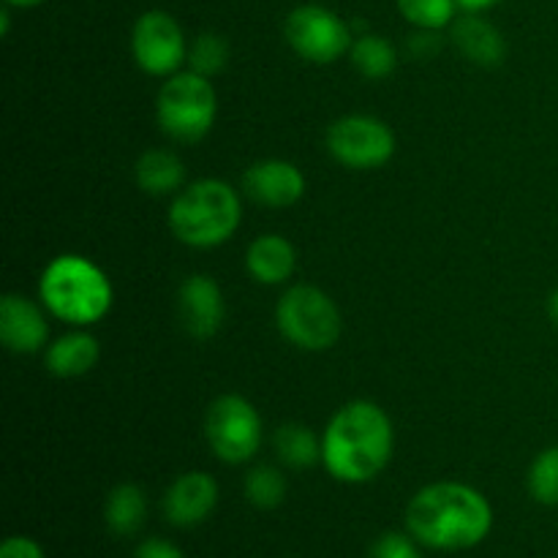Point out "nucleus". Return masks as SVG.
<instances>
[{"label": "nucleus", "instance_id": "obj_16", "mask_svg": "<svg viewBox=\"0 0 558 558\" xmlns=\"http://www.w3.org/2000/svg\"><path fill=\"white\" fill-rule=\"evenodd\" d=\"M294 262L298 256H294L292 243L283 240L281 234H262L248 245V254H245L248 272L267 287L287 281L294 272Z\"/></svg>", "mask_w": 558, "mask_h": 558}, {"label": "nucleus", "instance_id": "obj_19", "mask_svg": "<svg viewBox=\"0 0 558 558\" xmlns=\"http://www.w3.org/2000/svg\"><path fill=\"white\" fill-rule=\"evenodd\" d=\"M147 515V499L142 494L140 485H118V488L109 494L107 507H104V518H107V526L112 529L118 537H131L142 529Z\"/></svg>", "mask_w": 558, "mask_h": 558}, {"label": "nucleus", "instance_id": "obj_9", "mask_svg": "<svg viewBox=\"0 0 558 558\" xmlns=\"http://www.w3.org/2000/svg\"><path fill=\"white\" fill-rule=\"evenodd\" d=\"M327 147L341 161L352 169H376L385 167L396 153V134L390 125L379 118L368 114H347L336 120L327 131Z\"/></svg>", "mask_w": 558, "mask_h": 558}, {"label": "nucleus", "instance_id": "obj_10", "mask_svg": "<svg viewBox=\"0 0 558 558\" xmlns=\"http://www.w3.org/2000/svg\"><path fill=\"white\" fill-rule=\"evenodd\" d=\"M131 49L136 63L153 76H172L189 60L183 31L167 11H145L136 20Z\"/></svg>", "mask_w": 558, "mask_h": 558}, {"label": "nucleus", "instance_id": "obj_5", "mask_svg": "<svg viewBox=\"0 0 558 558\" xmlns=\"http://www.w3.org/2000/svg\"><path fill=\"white\" fill-rule=\"evenodd\" d=\"M218 98L207 76L183 71L169 76L158 93V123L174 142H199L216 123Z\"/></svg>", "mask_w": 558, "mask_h": 558}, {"label": "nucleus", "instance_id": "obj_12", "mask_svg": "<svg viewBox=\"0 0 558 558\" xmlns=\"http://www.w3.org/2000/svg\"><path fill=\"white\" fill-rule=\"evenodd\" d=\"M218 505V483L205 472H189L169 485L163 515L172 526L189 529L205 521Z\"/></svg>", "mask_w": 558, "mask_h": 558}, {"label": "nucleus", "instance_id": "obj_8", "mask_svg": "<svg viewBox=\"0 0 558 558\" xmlns=\"http://www.w3.org/2000/svg\"><path fill=\"white\" fill-rule=\"evenodd\" d=\"M289 47L311 63H336L352 49V31L347 22L322 5H298L283 25Z\"/></svg>", "mask_w": 558, "mask_h": 558}, {"label": "nucleus", "instance_id": "obj_21", "mask_svg": "<svg viewBox=\"0 0 558 558\" xmlns=\"http://www.w3.org/2000/svg\"><path fill=\"white\" fill-rule=\"evenodd\" d=\"M352 63L368 80H385L396 69V49L387 38L365 33L352 44Z\"/></svg>", "mask_w": 558, "mask_h": 558}, {"label": "nucleus", "instance_id": "obj_22", "mask_svg": "<svg viewBox=\"0 0 558 558\" xmlns=\"http://www.w3.org/2000/svg\"><path fill=\"white\" fill-rule=\"evenodd\" d=\"M245 496L259 510H276L287 499V480L276 466H256L245 477Z\"/></svg>", "mask_w": 558, "mask_h": 558}, {"label": "nucleus", "instance_id": "obj_7", "mask_svg": "<svg viewBox=\"0 0 558 558\" xmlns=\"http://www.w3.org/2000/svg\"><path fill=\"white\" fill-rule=\"evenodd\" d=\"M207 445L223 463H245L262 445V420L240 396H221L210 403L205 420Z\"/></svg>", "mask_w": 558, "mask_h": 558}, {"label": "nucleus", "instance_id": "obj_27", "mask_svg": "<svg viewBox=\"0 0 558 558\" xmlns=\"http://www.w3.org/2000/svg\"><path fill=\"white\" fill-rule=\"evenodd\" d=\"M0 558H47L41 545L33 543L31 537H9L0 545Z\"/></svg>", "mask_w": 558, "mask_h": 558}, {"label": "nucleus", "instance_id": "obj_3", "mask_svg": "<svg viewBox=\"0 0 558 558\" xmlns=\"http://www.w3.org/2000/svg\"><path fill=\"white\" fill-rule=\"evenodd\" d=\"M240 196L223 180H199L180 191L169 207V229L194 248L221 245L240 227Z\"/></svg>", "mask_w": 558, "mask_h": 558}, {"label": "nucleus", "instance_id": "obj_25", "mask_svg": "<svg viewBox=\"0 0 558 558\" xmlns=\"http://www.w3.org/2000/svg\"><path fill=\"white\" fill-rule=\"evenodd\" d=\"M229 60V44L227 38L216 36V33H202L189 49V65L194 74L213 76L227 65Z\"/></svg>", "mask_w": 558, "mask_h": 558}, {"label": "nucleus", "instance_id": "obj_23", "mask_svg": "<svg viewBox=\"0 0 558 558\" xmlns=\"http://www.w3.org/2000/svg\"><path fill=\"white\" fill-rule=\"evenodd\" d=\"M398 9L420 31H441L456 22V0H398Z\"/></svg>", "mask_w": 558, "mask_h": 558}, {"label": "nucleus", "instance_id": "obj_30", "mask_svg": "<svg viewBox=\"0 0 558 558\" xmlns=\"http://www.w3.org/2000/svg\"><path fill=\"white\" fill-rule=\"evenodd\" d=\"M456 3H458V9L469 11V14H477V11H485V9H490V5L501 3V0H456Z\"/></svg>", "mask_w": 558, "mask_h": 558}, {"label": "nucleus", "instance_id": "obj_20", "mask_svg": "<svg viewBox=\"0 0 558 558\" xmlns=\"http://www.w3.org/2000/svg\"><path fill=\"white\" fill-rule=\"evenodd\" d=\"M272 441H276L278 458L292 469H308L322 458V445L305 425H281V428L276 430V439Z\"/></svg>", "mask_w": 558, "mask_h": 558}, {"label": "nucleus", "instance_id": "obj_32", "mask_svg": "<svg viewBox=\"0 0 558 558\" xmlns=\"http://www.w3.org/2000/svg\"><path fill=\"white\" fill-rule=\"evenodd\" d=\"M548 308H550V319H554L556 325H558V289H556V292H554V298H550Z\"/></svg>", "mask_w": 558, "mask_h": 558}, {"label": "nucleus", "instance_id": "obj_17", "mask_svg": "<svg viewBox=\"0 0 558 558\" xmlns=\"http://www.w3.org/2000/svg\"><path fill=\"white\" fill-rule=\"evenodd\" d=\"M98 354L101 349H98L96 338L87 332H69L47 349V368L54 376L71 379V376L87 374L98 363Z\"/></svg>", "mask_w": 558, "mask_h": 558}, {"label": "nucleus", "instance_id": "obj_18", "mask_svg": "<svg viewBox=\"0 0 558 558\" xmlns=\"http://www.w3.org/2000/svg\"><path fill=\"white\" fill-rule=\"evenodd\" d=\"M136 183L145 194L163 196L180 189L185 178L183 161L169 150H147L145 156L136 161Z\"/></svg>", "mask_w": 558, "mask_h": 558}, {"label": "nucleus", "instance_id": "obj_15", "mask_svg": "<svg viewBox=\"0 0 558 558\" xmlns=\"http://www.w3.org/2000/svg\"><path fill=\"white\" fill-rule=\"evenodd\" d=\"M450 38L472 63L499 65L507 54V44L501 33L490 22L466 14L450 25Z\"/></svg>", "mask_w": 558, "mask_h": 558}, {"label": "nucleus", "instance_id": "obj_26", "mask_svg": "<svg viewBox=\"0 0 558 558\" xmlns=\"http://www.w3.org/2000/svg\"><path fill=\"white\" fill-rule=\"evenodd\" d=\"M371 558H423L420 556L417 545L412 543L403 534H385V537L376 539Z\"/></svg>", "mask_w": 558, "mask_h": 558}, {"label": "nucleus", "instance_id": "obj_29", "mask_svg": "<svg viewBox=\"0 0 558 558\" xmlns=\"http://www.w3.org/2000/svg\"><path fill=\"white\" fill-rule=\"evenodd\" d=\"M441 41L439 36H436V31H423L420 36H412V41H409V49H412V54H417V58H428V54L439 52Z\"/></svg>", "mask_w": 558, "mask_h": 558}, {"label": "nucleus", "instance_id": "obj_1", "mask_svg": "<svg viewBox=\"0 0 558 558\" xmlns=\"http://www.w3.org/2000/svg\"><path fill=\"white\" fill-rule=\"evenodd\" d=\"M494 526V510L480 490L463 483H434L407 507V529L420 545L434 550H469Z\"/></svg>", "mask_w": 558, "mask_h": 558}, {"label": "nucleus", "instance_id": "obj_13", "mask_svg": "<svg viewBox=\"0 0 558 558\" xmlns=\"http://www.w3.org/2000/svg\"><path fill=\"white\" fill-rule=\"evenodd\" d=\"M245 194L254 202L267 207H289L303 196L305 178L294 163L289 161H259L245 172Z\"/></svg>", "mask_w": 558, "mask_h": 558}, {"label": "nucleus", "instance_id": "obj_24", "mask_svg": "<svg viewBox=\"0 0 558 558\" xmlns=\"http://www.w3.org/2000/svg\"><path fill=\"white\" fill-rule=\"evenodd\" d=\"M529 494L545 507H558V447H548L529 469Z\"/></svg>", "mask_w": 558, "mask_h": 558}, {"label": "nucleus", "instance_id": "obj_31", "mask_svg": "<svg viewBox=\"0 0 558 558\" xmlns=\"http://www.w3.org/2000/svg\"><path fill=\"white\" fill-rule=\"evenodd\" d=\"M5 5H20V9H33V5H41L47 0H3Z\"/></svg>", "mask_w": 558, "mask_h": 558}, {"label": "nucleus", "instance_id": "obj_2", "mask_svg": "<svg viewBox=\"0 0 558 558\" xmlns=\"http://www.w3.org/2000/svg\"><path fill=\"white\" fill-rule=\"evenodd\" d=\"M390 417L371 401L347 403L330 420L322 439V461L327 472L349 485L374 480L390 463Z\"/></svg>", "mask_w": 558, "mask_h": 558}, {"label": "nucleus", "instance_id": "obj_11", "mask_svg": "<svg viewBox=\"0 0 558 558\" xmlns=\"http://www.w3.org/2000/svg\"><path fill=\"white\" fill-rule=\"evenodd\" d=\"M180 322L191 338L207 341L223 322V294L210 276L185 278L178 294Z\"/></svg>", "mask_w": 558, "mask_h": 558}, {"label": "nucleus", "instance_id": "obj_28", "mask_svg": "<svg viewBox=\"0 0 558 558\" xmlns=\"http://www.w3.org/2000/svg\"><path fill=\"white\" fill-rule=\"evenodd\" d=\"M134 558H185L180 548H174L167 539H145L140 548L134 550Z\"/></svg>", "mask_w": 558, "mask_h": 558}, {"label": "nucleus", "instance_id": "obj_14", "mask_svg": "<svg viewBox=\"0 0 558 558\" xmlns=\"http://www.w3.org/2000/svg\"><path fill=\"white\" fill-rule=\"evenodd\" d=\"M49 327L41 308L20 294H5L0 303V341L16 354H33L44 347Z\"/></svg>", "mask_w": 558, "mask_h": 558}, {"label": "nucleus", "instance_id": "obj_4", "mask_svg": "<svg viewBox=\"0 0 558 558\" xmlns=\"http://www.w3.org/2000/svg\"><path fill=\"white\" fill-rule=\"evenodd\" d=\"M44 305L58 319L71 325H90L98 322L112 305V287L109 278L93 262L82 256H58L41 276Z\"/></svg>", "mask_w": 558, "mask_h": 558}, {"label": "nucleus", "instance_id": "obj_6", "mask_svg": "<svg viewBox=\"0 0 558 558\" xmlns=\"http://www.w3.org/2000/svg\"><path fill=\"white\" fill-rule=\"evenodd\" d=\"M278 330L298 349L322 352L341 336V314L336 303L316 287H292L276 308Z\"/></svg>", "mask_w": 558, "mask_h": 558}]
</instances>
